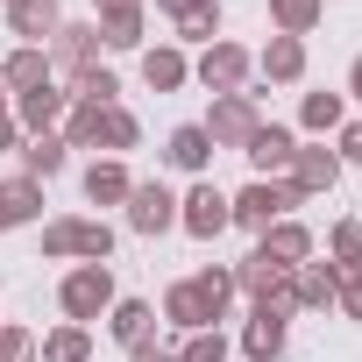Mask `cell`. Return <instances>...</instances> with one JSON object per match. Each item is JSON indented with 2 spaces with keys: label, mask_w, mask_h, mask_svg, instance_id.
Segmentation results:
<instances>
[{
  "label": "cell",
  "mask_w": 362,
  "mask_h": 362,
  "mask_svg": "<svg viewBox=\"0 0 362 362\" xmlns=\"http://www.w3.org/2000/svg\"><path fill=\"white\" fill-rule=\"evenodd\" d=\"M228 313H235V270H228V263H206V270L177 277V284L163 291V320H170L177 334H206V327H221Z\"/></svg>",
  "instance_id": "cell-1"
},
{
  "label": "cell",
  "mask_w": 362,
  "mask_h": 362,
  "mask_svg": "<svg viewBox=\"0 0 362 362\" xmlns=\"http://www.w3.org/2000/svg\"><path fill=\"white\" fill-rule=\"evenodd\" d=\"M57 135H64L71 149H93V156H128V149L142 142V121H135L128 107H64Z\"/></svg>",
  "instance_id": "cell-2"
},
{
  "label": "cell",
  "mask_w": 362,
  "mask_h": 362,
  "mask_svg": "<svg viewBox=\"0 0 362 362\" xmlns=\"http://www.w3.org/2000/svg\"><path fill=\"white\" fill-rule=\"evenodd\" d=\"M114 263H71L64 277H57V313L64 320H78V327H93V320H107L114 313Z\"/></svg>",
  "instance_id": "cell-3"
},
{
  "label": "cell",
  "mask_w": 362,
  "mask_h": 362,
  "mask_svg": "<svg viewBox=\"0 0 362 362\" xmlns=\"http://www.w3.org/2000/svg\"><path fill=\"white\" fill-rule=\"evenodd\" d=\"M43 256L50 263H107L114 256V228L86 221V214H57V221H43Z\"/></svg>",
  "instance_id": "cell-4"
},
{
  "label": "cell",
  "mask_w": 362,
  "mask_h": 362,
  "mask_svg": "<svg viewBox=\"0 0 362 362\" xmlns=\"http://www.w3.org/2000/svg\"><path fill=\"white\" fill-rule=\"evenodd\" d=\"M291 206H305L284 177H249L242 192H228V214H235V228H249V235H263L270 221H291Z\"/></svg>",
  "instance_id": "cell-5"
},
{
  "label": "cell",
  "mask_w": 362,
  "mask_h": 362,
  "mask_svg": "<svg viewBox=\"0 0 362 362\" xmlns=\"http://www.w3.org/2000/svg\"><path fill=\"white\" fill-rule=\"evenodd\" d=\"M199 128H206V142H214V149H249V135L263 128V100H256L249 86H242V93H221V100L206 107V121H199Z\"/></svg>",
  "instance_id": "cell-6"
},
{
  "label": "cell",
  "mask_w": 362,
  "mask_h": 362,
  "mask_svg": "<svg viewBox=\"0 0 362 362\" xmlns=\"http://www.w3.org/2000/svg\"><path fill=\"white\" fill-rule=\"evenodd\" d=\"M177 228H185L192 242H221V235L235 228V214H228V192L214 185V177H192V185L177 192Z\"/></svg>",
  "instance_id": "cell-7"
},
{
  "label": "cell",
  "mask_w": 362,
  "mask_h": 362,
  "mask_svg": "<svg viewBox=\"0 0 362 362\" xmlns=\"http://www.w3.org/2000/svg\"><path fill=\"white\" fill-rule=\"evenodd\" d=\"M121 221H128V235L156 242V235H170V228H177V192L163 185V177H135V192H128Z\"/></svg>",
  "instance_id": "cell-8"
},
{
  "label": "cell",
  "mask_w": 362,
  "mask_h": 362,
  "mask_svg": "<svg viewBox=\"0 0 362 362\" xmlns=\"http://www.w3.org/2000/svg\"><path fill=\"white\" fill-rule=\"evenodd\" d=\"M249 71H256V57H249L242 43H228V36H221V43H206V50L192 57V78H199L214 100H221V93H242V86H249Z\"/></svg>",
  "instance_id": "cell-9"
},
{
  "label": "cell",
  "mask_w": 362,
  "mask_h": 362,
  "mask_svg": "<svg viewBox=\"0 0 362 362\" xmlns=\"http://www.w3.org/2000/svg\"><path fill=\"white\" fill-rule=\"evenodd\" d=\"M284 185H291L298 199H327V192L341 185V156H334L327 142H298L291 163H284Z\"/></svg>",
  "instance_id": "cell-10"
},
{
  "label": "cell",
  "mask_w": 362,
  "mask_h": 362,
  "mask_svg": "<svg viewBox=\"0 0 362 362\" xmlns=\"http://www.w3.org/2000/svg\"><path fill=\"white\" fill-rule=\"evenodd\" d=\"M93 29H100V50H142L149 43V0H100V15H93Z\"/></svg>",
  "instance_id": "cell-11"
},
{
  "label": "cell",
  "mask_w": 362,
  "mask_h": 362,
  "mask_svg": "<svg viewBox=\"0 0 362 362\" xmlns=\"http://www.w3.org/2000/svg\"><path fill=\"white\" fill-rule=\"evenodd\" d=\"M43 50H50V78L64 86L71 71L100 64V29H93V22H71V15H64V29H57V36H50Z\"/></svg>",
  "instance_id": "cell-12"
},
{
  "label": "cell",
  "mask_w": 362,
  "mask_h": 362,
  "mask_svg": "<svg viewBox=\"0 0 362 362\" xmlns=\"http://www.w3.org/2000/svg\"><path fill=\"white\" fill-rule=\"evenodd\" d=\"M284 348H291V313H284V305H249L242 355H249V362H277Z\"/></svg>",
  "instance_id": "cell-13"
},
{
  "label": "cell",
  "mask_w": 362,
  "mask_h": 362,
  "mask_svg": "<svg viewBox=\"0 0 362 362\" xmlns=\"http://www.w3.org/2000/svg\"><path fill=\"white\" fill-rule=\"evenodd\" d=\"M135 71H142L149 93H185L192 86V57L177 50V43H142L135 50Z\"/></svg>",
  "instance_id": "cell-14"
},
{
  "label": "cell",
  "mask_w": 362,
  "mask_h": 362,
  "mask_svg": "<svg viewBox=\"0 0 362 362\" xmlns=\"http://www.w3.org/2000/svg\"><path fill=\"white\" fill-rule=\"evenodd\" d=\"M0 15H8V36H15V43H36V50H43V43L64 29V0H8Z\"/></svg>",
  "instance_id": "cell-15"
},
{
  "label": "cell",
  "mask_w": 362,
  "mask_h": 362,
  "mask_svg": "<svg viewBox=\"0 0 362 362\" xmlns=\"http://www.w3.org/2000/svg\"><path fill=\"white\" fill-rule=\"evenodd\" d=\"M64 107H71V100H64V86L50 78V86H36V93H15V107H8V114H15V128H22V135H57Z\"/></svg>",
  "instance_id": "cell-16"
},
{
  "label": "cell",
  "mask_w": 362,
  "mask_h": 362,
  "mask_svg": "<svg viewBox=\"0 0 362 362\" xmlns=\"http://www.w3.org/2000/svg\"><path fill=\"white\" fill-rule=\"evenodd\" d=\"M214 156H221V149L206 142V128H199V121H177V128L163 135V163H170V170H185V177H206V170H214Z\"/></svg>",
  "instance_id": "cell-17"
},
{
  "label": "cell",
  "mask_w": 362,
  "mask_h": 362,
  "mask_svg": "<svg viewBox=\"0 0 362 362\" xmlns=\"http://www.w3.org/2000/svg\"><path fill=\"white\" fill-rule=\"evenodd\" d=\"M291 149H298V128H284V121H263L256 135H249V170L256 177H284V163H291Z\"/></svg>",
  "instance_id": "cell-18"
},
{
  "label": "cell",
  "mask_w": 362,
  "mask_h": 362,
  "mask_svg": "<svg viewBox=\"0 0 362 362\" xmlns=\"http://www.w3.org/2000/svg\"><path fill=\"white\" fill-rule=\"evenodd\" d=\"M78 185H86V199H93V206H128V192H135V170H128V156H93Z\"/></svg>",
  "instance_id": "cell-19"
},
{
  "label": "cell",
  "mask_w": 362,
  "mask_h": 362,
  "mask_svg": "<svg viewBox=\"0 0 362 362\" xmlns=\"http://www.w3.org/2000/svg\"><path fill=\"white\" fill-rule=\"evenodd\" d=\"M170 43H177V50H206V43H221V0H185V8L170 15Z\"/></svg>",
  "instance_id": "cell-20"
},
{
  "label": "cell",
  "mask_w": 362,
  "mask_h": 362,
  "mask_svg": "<svg viewBox=\"0 0 362 362\" xmlns=\"http://www.w3.org/2000/svg\"><path fill=\"white\" fill-rule=\"evenodd\" d=\"M256 249H263V256H277L284 270H298V263H313V256H320V242H313V228H305V221H270V228L256 235Z\"/></svg>",
  "instance_id": "cell-21"
},
{
  "label": "cell",
  "mask_w": 362,
  "mask_h": 362,
  "mask_svg": "<svg viewBox=\"0 0 362 362\" xmlns=\"http://www.w3.org/2000/svg\"><path fill=\"white\" fill-rule=\"evenodd\" d=\"M29 221H43V185L15 170V177H0V235H15Z\"/></svg>",
  "instance_id": "cell-22"
},
{
  "label": "cell",
  "mask_w": 362,
  "mask_h": 362,
  "mask_svg": "<svg viewBox=\"0 0 362 362\" xmlns=\"http://www.w3.org/2000/svg\"><path fill=\"white\" fill-rule=\"evenodd\" d=\"M256 71H263V93H270V86H298V78H305V43H298V36H270V43L256 50Z\"/></svg>",
  "instance_id": "cell-23"
},
{
  "label": "cell",
  "mask_w": 362,
  "mask_h": 362,
  "mask_svg": "<svg viewBox=\"0 0 362 362\" xmlns=\"http://www.w3.org/2000/svg\"><path fill=\"white\" fill-rule=\"evenodd\" d=\"M341 291V270L334 263H298L291 270V313H327Z\"/></svg>",
  "instance_id": "cell-24"
},
{
  "label": "cell",
  "mask_w": 362,
  "mask_h": 362,
  "mask_svg": "<svg viewBox=\"0 0 362 362\" xmlns=\"http://www.w3.org/2000/svg\"><path fill=\"white\" fill-rule=\"evenodd\" d=\"M0 86H8V100H15V93H36V86H50V50H36V43H15V50H8V64H0Z\"/></svg>",
  "instance_id": "cell-25"
},
{
  "label": "cell",
  "mask_w": 362,
  "mask_h": 362,
  "mask_svg": "<svg viewBox=\"0 0 362 362\" xmlns=\"http://www.w3.org/2000/svg\"><path fill=\"white\" fill-rule=\"evenodd\" d=\"M64 100H71V107H121V78H114V64H86V71H71V78H64Z\"/></svg>",
  "instance_id": "cell-26"
},
{
  "label": "cell",
  "mask_w": 362,
  "mask_h": 362,
  "mask_svg": "<svg viewBox=\"0 0 362 362\" xmlns=\"http://www.w3.org/2000/svg\"><path fill=\"white\" fill-rule=\"evenodd\" d=\"M15 156H22V177H36V185H50V177H57V170L71 163V142H64V135H29V142H22Z\"/></svg>",
  "instance_id": "cell-27"
},
{
  "label": "cell",
  "mask_w": 362,
  "mask_h": 362,
  "mask_svg": "<svg viewBox=\"0 0 362 362\" xmlns=\"http://www.w3.org/2000/svg\"><path fill=\"white\" fill-rule=\"evenodd\" d=\"M36 362H93V327L64 320V327L36 334Z\"/></svg>",
  "instance_id": "cell-28"
},
{
  "label": "cell",
  "mask_w": 362,
  "mask_h": 362,
  "mask_svg": "<svg viewBox=\"0 0 362 362\" xmlns=\"http://www.w3.org/2000/svg\"><path fill=\"white\" fill-rule=\"evenodd\" d=\"M107 334H114L121 348L149 341V334H156V305H149V298H114V313H107Z\"/></svg>",
  "instance_id": "cell-29"
},
{
  "label": "cell",
  "mask_w": 362,
  "mask_h": 362,
  "mask_svg": "<svg viewBox=\"0 0 362 362\" xmlns=\"http://www.w3.org/2000/svg\"><path fill=\"white\" fill-rule=\"evenodd\" d=\"M320 15H327V0H270V36H313L320 29Z\"/></svg>",
  "instance_id": "cell-30"
},
{
  "label": "cell",
  "mask_w": 362,
  "mask_h": 362,
  "mask_svg": "<svg viewBox=\"0 0 362 362\" xmlns=\"http://www.w3.org/2000/svg\"><path fill=\"white\" fill-rule=\"evenodd\" d=\"M341 121H348V100H341V93H305V100H298V128H305V135H334Z\"/></svg>",
  "instance_id": "cell-31"
},
{
  "label": "cell",
  "mask_w": 362,
  "mask_h": 362,
  "mask_svg": "<svg viewBox=\"0 0 362 362\" xmlns=\"http://www.w3.org/2000/svg\"><path fill=\"white\" fill-rule=\"evenodd\" d=\"M327 263H334V270H355V263H362V221H355V214L334 221V235H327Z\"/></svg>",
  "instance_id": "cell-32"
},
{
  "label": "cell",
  "mask_w": 362,
  "mask_h": 362,
  "mask_svg": "<svg viewBox=\"0 0 362 362\" xmlns=\"http://www.w3.org/2000/svg\"><path fill=\"white\" fill-rule=\"evenodd\" d=\"M177 362H228V334H221V327L185 334V341H177Z\"/></svg>",
  "instance_id": "cell-33"
},
{
  "label": "cell",
  "mask_w": 362,
  "mask_h": 362,
  "mask_svg": "<svg viewBox=\"0 0 362 362\" xmlns=\"http://www.w3.org/2000/svg\"><path fill=\"white\" fill-rule=\"evenodd\" d=\"M0 362H36V334L22 320H0Z\"/></svg>",
  "instance_id": "cell-34"
},
{
  "label": "cell",
  "mask_w": 362,
  "mask_h": 362,
  "mask_svg": "<svg viewBox=\"0 0 362 362\" xmlns=\"http://www.w3.org/2000/svg\"><path fill=\"white\" fill-rule=\"evenodd\" d=\"M334 313L362 327V263H355V270H341V291H334Z\"/></svg>",
  "instance_id": "cell-35"
},
{
  "label": "cell",
  "mask_w": 362,
  "mask_h": 362,
  "mask_svg": "<svg viewBox=\"0 0 362 362\" xmlns=\"http://www.w3.org/2000/svg\"><path fill=\"white\" fill-rule=\"evenodd\" d=\"M334 156H341V170L362 163V121H341V128H334Z\"/></svg>",
  "instance_id": "cell-36"
},
{
  "label": "cell",
  "mask_w": 362,
  "mask_h": 362,
  "mask_svg": "<svg viewBox=\"0 0 362 362\" xmlns=\"http://www.w3.org/2000/svg\"><path fill=\"white\" fill-rule=\"evenodd\" d=\"M128 362H177V348H156V334H149V341L128 348Z\"/></svg>",
  "instance_id": "cell-37"
},
{
  "label": "cell",
  "mask_w": 362,
  "mask_h": 362,
  "mask_svg": "<svg viewBox=\"0 0 362 362\" xmlns=\"http://www.w3.org/2000/svg\"><path fill=\"white\" fill-rule=\"evenodd\" d=\"M22 142H29V135H22V128H15V114H8V107H0V156H15V149H22Z\"/></svg>",
  "instance_id": "cell-38"
},
{
  "label": "cell",
  "mask_w": 362,
  "mask_h": 362,
  "mask_svg": "<svg viewBox=\"0 0 362 362\" xmlns=\"http://www.w3.org/2000/svg\"><path fill=\"white\" fill-rule=\"evenodd\" d=\"M348 93L362 100V50H355V64H348Z\"/></svg>",
  "instance_id": "cell-39"
},
{
  "label": "cell",
  "mask_w": 362,
  "mask_h": 362,
  "mask_svg": "<svg viewBox=\"0 0 362 362\" xmlns=\"http://www.w3.org/2000/svg\"><path fill=\"white\" fill-rule=\"evenodd\" d=\"M177 8H185V0H156V15H163V22H170V15H177Z\"/></svg>",
  "instance_id": "cell-40"
},
{
  "label": "cell",
  "mask_w": 362,
  "mask_h": 362,
  "mask_svg": "<svg viewBox=\"0 0 362 362\" xmlns=\"http://www.w3.org/2000/svg\"><path fill=\"white\" fill-rule=\"evenodd\" d=\"M0 107H15V100H8V86H0Z\"/></svg>",
  "instance_id": "cell-41"
},
{
  "label": "cell",
  "mask_w": 362,
  "mask_h": 362,
  "mask_svg": "<svg viewBox=\"0 0 362 362\" xmlns=\"http://www.w3.org/2000/svg\"><path fill=\"white\" fill-rule=\"evenodd\" d=\"M0 8H8V0H0Z\"/></svg>",
  "instance_id": "cell-42"
}]
</instances>
